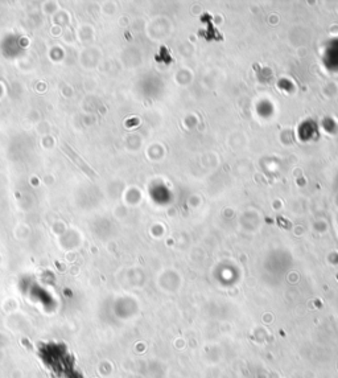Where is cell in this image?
Returning <instances> with one entry per match:
<instances>
[{"label":"cell","mask_w":338,"mask_h":378,"mask_svg":"<svg viewBox=\"0 0 338 378\" xmlns=\"http://www.w3.org/2000/svg\"><path fill=\"white\" fill-rule=\"evenodd\" d=\"M61 147H62V149H65V151H66V152H68L69 157H70V159H72L73 162H76L77 166L80 167L81 170L84 171V174H89L90 177H95V176H97V174H94L93 171L90 170V167L87 166V164H86V163H84V160H82V159H81V157L78 156V155H77V153L74 152V151H73V149L70 148V147H69L68 145H66V143H63V145H61Z\"/></svg>","instance_id":"cell-1"}]
</instances>
